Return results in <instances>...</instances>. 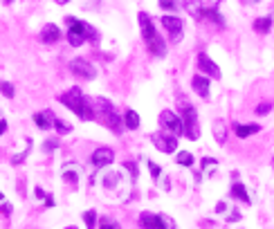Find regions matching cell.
Here are the masks:
<instances>
[{
  "label": "cell",
  "instance_id": "6da1fadb",
  "mask_svg": "<svg viewBox=\"0 0 274 229\" xmlns=\"http://www.w3.org/2000/svg\"><path fill=\"white\" fill-rule=\"evenodd\" d=\"M59 101L63 103L65 108H70V110L74 112V114H79V119H84V122H90V119H95L92 103L84 97V92H81L79 88H70L68 92H63V95L59 97Z\"/></svg>",
  "mask_w": 274,
  "mask_h": 229
},
{
  "label": "cell",
  "instance_id": "7a4b0ae2",
  "mask_svg": "<svg viewBox=\"0 0 274 229\" xmlns=\"http://www.w3.org/2000/svg\"><path fill=\"white\" fill-rule=\"evenodd\" d=\"M65 23H68V41H70L72 48L84 45L88 39H90V41H99L97 29H92V25L84 23V20H79L74 16H68V18H65Z\"/></svg>",
  "mask_w": 274,
  "mask_h": 229
},
{
  "label": "cell",
  "instance_id": "3957f363",
  "mask_svg": "<svg viewBox=\"0 0 274 229\" xmlns=\"http://www.w3.org/2000/svg\"><path fill=\"white\" fill-rule=\"evenodd\" d=\"M92 110H95V114L97 112L103 114V119H106V126H110L115 135L122 133V114H117V110L112 108V103L108 101V99L97 97L95 101H92Z\"/></svg>",
  "mask_w": 274,
  "mask_h": 229
},
{
  "label": "cell",
  "instance_id": "277c9868",
  "mask_svg": "<svg viewBox=\"0 0 274 229\" xmlns=\"http://www.w3.org/2000/svg\"><path fill=\"white\" fill-rule=\"evenodd\" d=\"M182 133L189 139H198L200 137V128H198V112L195 108L184 106V114H182Z\"/></svg>",
  "mask_w": 274,
  "mask_h": 229
},
{
  "label": "cell",
  "instance_id": "5b68a950",
  "mask_svg": "<svg viewBox=\"0 0 274 229\" xmlns=\"http://www.w3.org/2000/svg\"><path fill=\"white\" fill-rule=\"evenodd\" d=\"M70 72L74 77H79V79H88V81H92L97 77V67L86 59H72L70 61Z\"/></svg>",
  "mask_w": 274,
  "mask_h": 229
},
{
  "label": "cell",
  "instance_id": "8992f818",
  "mask_svg": "<svg viewBox=\"0 0 274 229\" xmlns=\"http://www.w3.org/2000/svg\"><path fill=\"white\" fill-rule=\"evenodd\" d=\"M160 23L164 25V29L169 32V36H171V43H180V39H182V18L178 16H162V20Z\"/></svg>",
  "mask_w": 274,
  "mask_h": 229
},
{
  "label": "cell",
  "instance_id": "52a82bcc",
  "mask_svg": "<svg viewBox=\"0 0 274 229\" xmlns=\"http://www.w3.org/2000/svg\"><path fill=\"white\" fill-rule=\"evenodd\" d=\"M153 144L158 146V150H162V153H173L175 148H178V137L175 135H167V133H155L153 135Z\"/></svg>",
  "mask_w": 274,
  "mask_h": 229
},
{
  "label": "cell",
  "instance_id": "ba28073f",
  "mask_svg": "<svg viewBox=\"0 0 274 229\" xmlns=\"http://www.w3.org/2000/svg\"><path fill=\"white\" fill-rule=\"evenodd\" d=\"M160 124H162L167 131H171V135H175V137L182 133V119L171 110H162V114H160Z\"/></svg>",
  "mask_w": 274,
  "mask_h": 229
},
{
  "label": "cell",
  "instance_id": "9c48e42d",
  "mask_svg": "<svg viewBox=\"0 0 274 229\" xmlns=\"http://www.w3.org/2000/svg\"><path fill=\"white\" fill-rule=\"evenodd\" d=\"M112 160H115V150L103 146V148H97L95 153H92L90 162H92V166H97V169H103V166L112 164Z\"/></svg>",
  "mask_w": 274,
  "mask_h": 229
},
{
  "label": "cell",
  "instance_id": "30bf717a",
  "mask_svg": "<svg viewBox=\"0 0 274 229\" xmlns=\"http://www.w3.org/2000/svg\"><path fill=\"white\" fill-rule=\"evenodd\" d=\"M137 20H139V29H142V36H144V41H146V43L158 36V29H155L153 20H151V16H148L146 12H139L137 14Z\"/></svg>",
  "mask_w": 274,
  "mask_h": 229
},
{
  "label": "cell",
  "instance_id": "8fae6325",
  "mask_svg": "<svg viewBox=\"0 0 274 229\" xmlns=\"http://www.w3.org/2000/svg\"><path fill=\"white\" fill-rule=\"evenodd\" d=\"M198 67L209 77V79H220V67L216 65L207 54H198Z\"/></svg>",
  "mask_w": 274,
  "mask_h": 229
},
{
  "label": "cell",
  "instance_id": "7c38bea8",
  "mask_svg": "<svg viewBox=\"0 0 274 229\" xmlns=\"http://www.w3.org/2000/svg\"><path fill=\"white\" fill-rule=\"evenodd\" d=\"M209 83H211L209 77H205V74H195L193 79H191V88H193V90L198 92V97L207 99V97H209Z\"/></svg>",
  "mask_w": 274,
  "mask_h": 229
},
{
  "label": "cell",
  "instance_id": "4fadbf2b",
  "mask_svg": "<svg viewBox=\"0 0 274 229\" xmlns=\"http://www.w3.org/2000/svg\"><path fill=\"white\" fill-rule=\"evenodd\" d=\"M139 227L142 229H160V216L151 211L139 213Z\"/></svg>",
  "mask_w": 274,
  "mask_h": 229
},
{
  "label": "cell",
  "instance_id": "5bb4252c",
  "mask_svg": "<svg viewBox=\"0 0 274 229\" xmlns=\"http://www.w3.org/2000/svg\"><path fill=\"white\" fill-rule=\"evenodd\" d=\"M34 122H36V126H38L41 131H50V128L54 126V114H52L50 110L36 112V114H34Z\"/></svg>",
  "mask_w": 274,
  "mask_h": 229
},
{
  "label": "cell",
  "instance_id": "9a60e30c",
  "mask_svg": "<svg viewBox=\"0 0 274 229\" xmlns=\"http://www.w3.org/2000/svg\"><path fill=\"white\" fill-rule=\"evenodd\" d=\"M61 39V29L56 27V25H45L43 27V32H41V41L43 43H48V45H52V43H56V41Z\"/></svg>",
  "mask_w": 274,
  "mask_h": 229
},
{
  "label": "cell",
  "instance_id": "2e32d148",
  "mask_svg": "<svg viewBox=\"0 0 274 229\" xmlns=\"http://www.w3.org/2000/svg\"><path fill=\"white\" fill-rule=\"evenodd\" d=\"M148 50H151V54L153 56H160V59H162V56L164 54H167V43H164V41H162V36H155V39H151V41H148Z\"/></svg>",
  "mask_w": 274,
  "mask_h": 229
},
{
  "label": "cell",
  "instance_id": "e0dca14e",
  "mask_svg": "<svg viewBox=\"0 0 274 229\" xmlns=\"http://www.w3.org/2000/svg\"><path fill=\"white\" fill-rule=\"evenodd\" d=\"M182 5L193 18H203V14H205L203 0H182Z\"/></svg>",
  "mask_w": 274,
  "mask_h": 229
},
{
  "label": "cell",
  "instance_id": "ac0fdd59",
  "mask_svg": "<svg viewBox=\"0 0 274 229\" xmlns=\"http://www.w3.org/2000/svg\"><path fill=\"white\" fill-rule=\"evenodd\" d=\"M258 131H261V126H256V124H236V126H234V133L239 135L241 139L250 137V135H254Z\"/></svg>",
  "mask_w": 274,
  "mask_h": 229
},
{
  "label": "cell",
  "instance_id": "d6986e66",
  "mask_svg": "<svg viewBox=\"0 0 274 229\" xmlns=\"http://www.w3.org/2000/svg\"><path fill=\"white\" fill-rule=\"evenodd\" d=\"M231 198H236V200H241L243 205H250V196H247V189L241 184V182H236V184H231Z\"/></svg>",
  "mask_w": 274,
  "mask_h": 229
},
{
  "label": "cell",
  "instance_id": "ffe728a7",
  "mask_svg": "<svg viewBox=\"0 0 274 229\" xmlns=\"http://www.w3.org/2000/svg\"><path fill=\"white\" fill-rule=\"evenodd\" d=\"M122 117H124V124H126L128 131H137L139 128V114L135 110H126Z\"/></svg>",
  "mask_w": 274,
  "mask_h": 229
},
{
  "label": "cell",
  "instance_id": "44dd1931",
  "mask_svg": "<svg viewBox=\"0 0 274 229\" xmlns=\"http://www.w3.org/2000/svg\"><path fill=\"white\" fill-rule=\"evenodd\" d=\"M270 29H272V16L256 18V20H254V32H258V34H267Z\"/></svg>",
  "mask_w": 274,
  "mask_h": 229
},
{
  "label": "cell",
  "instance_id": "7402d4cb",
  "mask_svg": "<svg viewBox=\"0 0 274 229\" xmlns=\"http://www.w3.org/2000/svg\"><path fill=\"white\" fill-rule=\"evenodd\" d=\"M120 180H122V173H117V171H110L108 175H103V186H108V189H115Z\"/></svg>",
  "mask_w": 274,
  "mask_h": 229
},
{
  "label": "cell",
  "instance_id": "603a6c76",
  "mask_svg": "<svg viewBox=\"0 0 274 229\" xmlns=\"http://www.w3.org/2000/svg\"><path fill=\"white\" fill-rule=\"evenodd\" d=\"M84 222H86L88 229H97V211L95 209L84 211Z\"/></svg>",
  "mask_w": 274,
  "mask_h": 229
},
{
  "label": "cell",
  "instance_id": "cb8c5ba5",
  "mask_svg": "<svg viewBox=\"0 0 274 229\" xmlns=\"http://www.w3.org/2000/svg\"><path fill=\"white\" fill-rule=\"evenodd\" d=\"M76 166H65V171H63V180L65 182H70V184H76L79 182V175H76Z\"/></svg>",
  "mask_w": 274,
  "mask_h": 229
},
{
  "label": "cell",
  "instance_id": "d4e9b609",
  "mask_svg": "<svg viewBox=\"0 0 274 229\" xmlns=\"http://www.w3.org/2000/svg\"><path fill=\"white\" fill-rule=\"evenodd\" d=\"M175 162L182 164V166H193V155L187 153V150H182V153H178V158H175Z\"/></svg>",
  "mask_w": 274,
  "mask_h": 229
},
{
  "label": "cell",
  "instance_id": "484cf974",
  "mask_svg": "<svg viewBox=\"0 0 274 229\" xmlns=\"http://www.w3.org/2000/svg\"><path fill=\"white\" fill-rule=\"evenodd\" d=\"M160 9H164V12H175V9L180 7V0H160Z\"/></svg>",
  "mask_w": 274,
  "mask_h": 229
},
{
  "label": "cell",
  "instance_id": "4316f807",
  "mask_svg": "<svg viewBox=\"0 0 274 229\" xmlns=\"http://www.w3.org/2000/svg\"><path fill=\"white\" fill-rule=\"evenodd\" d=\"M0 92L7 99H14V95H16V90H14V86L9 81H0Z\"/></svg>",
  "mask_w": 274,
  "mask_h": 229
},
{
  "label": "cell",
  "instance_id": "83f0119b",
  "mask_svg": "<svg viewBox=\"0 0 274 229\" xmlns=\"http://www.w3.org/2000/svg\"><path fill=\"white\" fill-rule=\"evenodd\" d=\"M158 216H160V229H178L173 222V218L164 216V213H158Z\"/></svg>",
  "mask_w": 274,
  "mask_h": 229
},
{
  "label": "cell",
  "instance_id": "f1b7e54d",
  "mask_svg": "<svg viewBox=\"0 0 274 229\" xmlns=\"http://www.w3.org/2000/svg\"><path fill=\"white\" fill-rule=\"evenodd\" d=\"M97 225H99V229H120V225H117L115 220H112V218H101L99 222H97Z\"/></svg>",
  "mask_w": 274,
  "mask_h": 229
},
{
  "label": "cell",
  "instance_id": "f546056e",
  "mask_svg": "<svg viewBox=\"0 0 274 229\" xmlns=\"http://www.w3.org/2000/svg\"><path fill=\"white\" fill-rule=\"evenodd\" d=\"M52 128H56V131H59L61 135H65V133H70V131H72V126H70V124L61 122V119H56V117H54V126H52Z\"/></svg>",
  "mask_w": 274,
  "mask_h": 229
},
{
  "label": "cell",
  "instance_id": "4dcf8cb0",
  "mask_svg": "<svg viewBox=\"0 0 274 229\" xmlns=\"http://www.w3.org/2000/svg\"><path fill=\"white\" fill-rule=\"evenodd\" d=\"M29 150H32V139H27V150H25V153H20V155H14V158H12V164H20V162H23L25 158H27V153H29Z\"/></svg>",
  "mask_w": 274,
  "mask_h": 229
},
{
  "label": "cell",
  "instance_id": "1f68e13d",
  "mask_svg": "<svg viewBox=\"0 0 274 229\" xmlns=\"http://www.w3.org/2000/svg\"><path fill=\"white\" fill-rule=\"evenodd\" d=\"M272 110V103H258V108H256V114H261V117H265L267 112Z\"/></svg>",
  "mask_w": 274,
  "mask_h": 229
},
{
  "label": "cell",
  "instance_id": "d6a6232c",
  "mask_svg": "<svg viewBox=\"0 0 274 229\" xmlns=\"http://www.w3.org/2000/svg\"><path fill=\"white\" fill-rule=\"evenodd\" d=\"M216 139H218L220 144L225 142V133H223V122H218V124H216Z\"/></svg>",
  "mask_w": 274,
  "mask_h": 229
},
{
  "label": "cell",
  "instance_id": "836d02e7",
  "mask_svg": "<svg viewBox=\"0 0 274 229\" xmlns=\"http://www.w3.org/2000/svg\"><path fill=\"white\" fill-rule=\"evenodd\" d=\"M56 146H59V142H56V139H48V142L43 144V150H45V153H52Z\"/></svg>",
  "mask_w": 274,
  "mask_h": 229
},
{
  "label": "cell",
  "instance_id": "e575fe53",
  "mask_svg": "<svg viewBox=\"0 0 274 229\" xmlns=\"http://www.w3.org/2000/svg\"><path fill=\"white\" fill-rule=\"evenodd\" d=\"M148 169H151V175H153V180H158L160 178V173H162V169H160L155 162H148Z\"/></svg>",
  "mask_w": 274,
  "mask_h": 229
},
{
  "label": "cell",
  "instance_id": "d590c367",
  "mask_svg": "<svg viewBox=\"0 0 274 229\" xmlns=\"http://www.w3.org/2000/svg\"><path fill=\"white\" fill-rule=\"evenodd\" d=\"M124 169H128V173H131L133 180H137V166H135V164H133V162H126V164H124Z\"/></svg>",
  "mask_w": 274,
  "mask_h": 229
},
{
  "label": "cell",
  "instance_id": "8d00e7d4",
  "mask_svg": "<svg viewBox=\"0 0 274 229\" xmlns=\"http://www.w3.org/2000/svg\"><path fill=\"white\" fill-rule=\"evenodd\" d=\"M216 164H218V162H216L214 158H205V160H203V166H205V169H209V166H216Z\"/></svg>",
  "mask_w": 274,
  "mask_h": 229
},
{
  "label": "cell",
  "instance_id": "74e56055",
  "mask_svg": "<svg viewBox=\"0 0 274 229\" xmlns=\"http://www.w3.org/2000/svg\"><path fill=\"white\" fill-rule=\"evenodd\" d=\"M216 211H218V213L227 211V202H218V205H216Z\"/></svg>",
  "mask_w": 274,
  "mask_h": 229
},
{
  "label": "cell",
  "instance_id": "f35d334b",
  "mask_svg": "<svg viewBox=\"0 0 274 229\" xmlns=\"http://www.w3.org/2000/svg\"><path fill=\"white\" fill-rule=\"evenodd\" d=\"M7 133V122L5 119H0V135H5Z\"/></svg>",
  "mask_w": 274,
  "mask_h": 229
},
{
  "label": "cell",
  "instance_id": "ab89813d",
  "mask_svg": "<svg viewBox=\"0 0 274 229\" xmlns=\"http://www.w3.org/2000/svg\"><path fill=\"white\" fill-rule=\"evenodd\" d=\"M34 196H36V198H43V200H45V191H43V189H38V186L34 189Z\"/></svg>",
  "mask_w": 274,
  "mask_h": 229
},
{
  "label": "cell",
  "instance_id": "60d3db41",
  "mask_svg": "<svg viewBox=\"0 0 274 229\" xmlns=\"http://www.w3.org/2000/svg\"><path fill=\"white\" fill-rule=\"evenodd\" d=\"M0 209H3L5 213H12V205H9V202H3V207H0Z\"/></svg>",
  "mask_w": 274,
  "mask_h": 229
},
{
  "label": "cell",
  "instance_id": "b9f144b4",
  "mask_svg": "<svg viewBox=\"0 0 274 229\" xmlns=\"http://www.w3.org/2000/svg\"><path fill=\"white\" fill-rule=\"evenodd\" d=\"M45 207H54V198L52 196H45Z\"/></svg>",
  "mask_w": 274,
  "mask_h": 229
},
{
  "label": "cell",
  "instance_id": "7bdbcfd3",
  "mask_svg": "<svg viewBox=\"0 0 274 229\" xmlns=\"http://www.w3.org/2000/svg\"><path fill=\"white\" fill-rule=\"evenodd\" d=\"M56 3H59V5H65V3H70V0H56Z\"/></svg>",
  "mask_w": 274,
  "mask_h": 229
},
{
  "label": "cell",
  "instance_id": "ee69618b",
  "mask_svg": "<svg viewBox=\"0 0 274 229\" xmlns=\"http://www.w3.org/2000/svg\"><path fill=\"white\" fill-rule=\"evenodd\" d=\"M247 3H252V5H256V3H261V0H247Z\"/></svg>",
  "mask_w": 274,
  "mask_h": 229
},
{
  "label": "cell",
  "instance_id": "f6af8a7d",
  "mask_svg": "<svg viewBox=\"0 0 274 229\" xmlns=\"http://www.w3.org/2000/svg\"><path fill=\"white\" fill-rule=\"evenodd\" d=\"M14 3V0H5V5H12Z\"/></svg>",
  "mask_w": 274,
  "mask_h": 229
},
{
  "label": "cell",
  "instance_id": "bcb514c9",
  "mask_svg": "<svg viewBox=\"0 0 274 229\" xmlns=\"http://www.w3.org/2000/svg\"><path fill=\"white\" fill-rule=\"evenodd\" d=\"M65 229H76V227H65Z\"/></svg>",
  "mask_w": 274,
  "mask_h": 229
},
{
  "label": "cell",
  "instance_id": "7dc6e473",
  "mask_svg": "<svg viewBox=\"0 0 274 229\" xmlns=\"http://www.w3.org/2000/svg\"><path fill=\"white\" fill-rule=\"evenodd\" d=\"M0 200H3V194H0Z\"/></svg>",
  "mask_w": 274,
  "mask_h": 229
},
{
  "label": "cell",
  "instance_id": "c3c4849f",
  "mask_svg": "<svg viewBox=\"0 0 274 229\" xmlns=\"http://www.w3.org/2000/svg\"><path fill=\"white\" fill-rule=\"evenodd\" d=\"M272 164H274V158H272Z\"/></svg>",
  "mask_w": 274,
  "mask_h": 229
}]
</instances>
